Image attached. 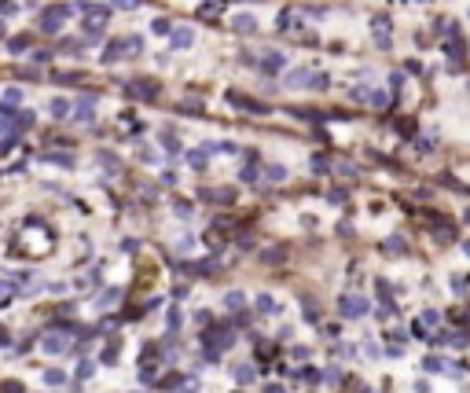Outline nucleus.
<instances>
[{
	"instance_id": "393cba45",
	"label": "nucleus",
	"mask_w": 470,
	"mask_h": 393,
	"mask_svg": "<svg viewBox=\"0 0 470 393\" xmlns=\"http://www.w3.org/2000/svg\"><path fill=\"white\" fill-rule=\"evenodd\" d=\"M235 378H239V382H250V378H254V371H250V368H239V371H235Z\"/></svg>"
},
{
	"instance_id": "6e6552de",
	"label": "nucleus",
	"mask_w": 470,
	"mask_h": 393,
	"mask_svg": "<svg viewBox=\"0 0 470 393\" xmlns=\"http://www.w3.org/2000/svg\"><path fill=\"white\" fill-rule=\"evenodd\" d=\"M169 41H173V48H191V44H195V34H191L188 26H180V30L169 34Z\"/></svg>"
},
{
	"instance_id": "ddd939ff",
	"label": "nucleus",
	"mask_w": 470,
	"mask_h": 393,
	"mask_svg": "<svg viewBox=\"0 0 470 393\" xmlns=\"http://www.w3.org/2000/svg\"><path fill=\"white\" fill-rule=\"evenodd\" d=\"M125 48H129V44H118V41H110V44H107V48H103V63H114V59H118V55H122V51H125Z\"/></svg>"
},
{
	"instance_id": "b1692460",
	"label": "nucleus",
	"mask_w": 470,
	"mask_h": 393,
	"mask_svg": "<svg viewBox=\"0 0 470 393\" xmlns=\"http://www.w3.org/2000/svg\"><path fill=\"white\" fill-rule=\"evenodd\" d=\"M151 30H155V34H165V30H169V22H165V18H155V22H151Z\"/></svg>"
},
{
	"instance_id": "4468645a",
	"label": "nucleus",
	"mask_w": 470,
	"mask_h": 393,
	"mask_svg": "<svg viewBox=\"0 0 470 393\" xmlns=\"http://www.w3.org/2000/svg\"><path fill=\"white\" fill-rule=\"evenodd\" d=\"M48 110H52V118H59V121H63V118L70 114V103H66V100H52Z\"/></svg>"
},
{
	"instance_id": "9b49d317",
	"label": "nucleus",
	"mask_w": 470,
	"mask_h": 393,
	"mask_svg": "<svg viewBox=\"0 0 470 393\" xmlns=\"http://www.w3.org/2000/svg\"><path fill=\"white\" fill-rule=\"evenodd\" d=\"M0 103H4V107H18V103H22V88H4V92H0Z\"/></svg>"
},
{
	"instance_id": "f03ea898",
	"label": "nucleus",
	"mask_w": 470,
	"mask_h": 393,
	"mask_svg": "<svg viewBox=\"0 0 470 393\" xmlns=\"http://www.w3.org/2000/svg\"><path fill=\"white\" fill-rule=\"evenodd\" d=\"M316 81V74L309 67H297V70H290L287 77H283V85H287V88H305V85H313Z\"/></svg>"
},
{
	"instance_id": "bb28decb",
	"label": "nucleus",
	"mask_w": 470,
	"mask_h": 393,
	"mask_svg": "<svg viewBox=\"0 0 470 393\" xmlns=\"http://www.w3.org/2000/svg\"><path fill=\"white\" fill-rule=\"evenodd\" d=\"M389 85H393V92H400V85H404V74H393V77H389Z\"/></svg>"
},
{
	"instance_id": "f257e3e1",
	"label": "nucleus",
	"mask_w": 470,
	"mask_h": 393,
	"mask_svg": "<svg viewBox=\"0 0 470 393\" xmlns=\"http://www.w3.org/2000/svg\"><path fill=\"white\" fill-rule=\"evenodd\" d=\"M70 4H52V8H44V15H41V30L44 34H59L63 30V22L70 18Z\"/></svg>"
},
{
	"instance_id": "aec40b11",
	"label": "nucleus",
	"mask_w": 470,
	"mask_h": 393,
	"mask_svg": "<svg viewBox=\"0 0 470 393\" xmlns=\"http://www.w3.org/2000/svg\"><path fill=\"white\" fill-rule=\"evenodd\" d=\"M224 305H228V309H239V305H243V294H239V290H231L228 298H224Z\"/></svg>"
},
{
	"instance_id": "4be33fe9",
	"label": "nucleus",
	"mask_w": 470,
	"mask_h": 393,
	"mask_svg": "<svg viewBox=\"0 0 470 393\" xmlns=\"http://www.w3.org/2000/svg\"><path fill=\"white\" fill-rule=\"evenodd\" d=\"M386 250H389V254H400V250H404V243H400V235H393V239H389V243H386Z\"/></svg>"
},
{
	"instance_id": "0eeeda50",
	"label": "nucleus",
	"mask_w": 470,
	"mask_h": 393,
	"mask_svg": "<svg viewBox=\"0 0 470 393\" xmlns=\"http://www.w3.org/2000/svg\"><path fill=\"white\" fill-rule=\"evenodd\" d=\"M129 88H132V96H136V100H155V92H158L155 81H132Z\"/></svg>"
},
{
	"instance_id": "423d86ee",
	"label": "nucleus",
	"mask_w": 470,
	"mask_h": 393,
	"mask_svg": "<svg viewBox=\"0 0 470 393\" xmlns=\"http://www.w3.org/2000/svg\"><path fill=\"white\" fill-rule=\"evenodd\" d=\"M92 107H96V92H81V100H77V121H85V118L92 121Z\"/></svg>"
},
{
	"instance_id": "f3484780",
	"label": "nucleus",
	"mask_w": 470,
	"mask_h": 393,
	"mask_svg": "<svg viewBox=\"0 0 470 393\" xmlns=\"http://www.w3.org/2000/svg\"><path fill=\"white\" fill-rule=\"evenodd\" d=\"M422 368H426V371H445V360H441V357H426V360H422Z\"/></svg>"
},
{
	"instance_id": "7ed1b4c3",
	"label": "nucleus",
	"mask_w": 470,
	"mask_h": 393,
	"mask_svg": "<svg viewBox=\"0 0 470 393\" xmlns=\"http://www.w3.org/2000/svg\"><path fill=\"white\" fill-rule=\"evenodd\" d=\"M338 309H342V316H364V312H367V301L356 298V294H346V298L338 301Z\"/></svg>"
},
{
	"instance_id": "f8f14e48",
	"label": "nucleus",
	"mask_w": 470,
	"mask_h": 393,
	"mask_svg": "<svg viewBox=\"0 0 470 393\" xmlns=\"http://www.w3.org/2000/svg\"><path fill=\"white\" fill-rule=\"evenodd\" d=\"M228 103H231V107H243V110H261V103H254V100H243L239 92H228Z\"/></svg>"
},
{
	"instance_id": "39448f33",
	"label": "nucleus",
	"mask_w": 470,
	"mask_h": 393,
	"mask_svg": "<svg viewBox=\"0 0 470 393\" xmlns=\"http://www.w3.org/2000/svg\"><path fill=\"white\" fill-rule=\"evenodd\" d=\"M283 67H287V55H283V51H264L261 55V70L264 74H279Z\"/></svg>"
},
{
	"instance_id": "a878e982",
	"label": "nucleus",
	"mask_w": 470,
	"mask_h": 393,
	"mask_svg": "<svg viewBox=\"0 0 470 393\" xmlns=\"http://www.w3.org/2000/svg\"><path fill=\"white\" fill-rule=\"evenodd\" d=\"M437 320H441V316H437L434 309H426V312H422V324H437Z\"/></svg>"
},
{
	"instance_id": "20e7f679",
	"label": "nucleus",
	"mask_w": 470,
	"mask_h": 393,
	"mask_svg": "<svg viewBox=\"0 0 470 393\" xmlns=\"http://www.w3.org/2000/svg\"><path fill=\"white\" fill-rule=\"evenodd\" d=\"M371 30H375V44H379V48H389V18L386 15H375L371 18Z\"/></svg>"
},
{
	"instance_id": "9d476101",
	"label": "nucleus",
	"mask_w": 470,
	"mask_h": 393,
	"mask_svg": "<svg viewBox=\"0 0 470 393\" xmlns=\"http://www.w3.org/2000/svg\"><path fill=\"white\" fill-rule=\"evenodd\" d=\"M188 162H191L195 169H202V166L209 162V143H202V147H195V151L188 154Z\"/></svg>"
},
{
	"instance_id": "7c9ffc66",
	"label": "nucleus",
	"mask_w": 470,
	"mask_h": 393,
	"mask_svg": "<svg viewBox=\"0 0 470 393\" xmlns=\"http://www.w3.org/2000/svg\"><path fill=\"white\" fill-rule=\"evenodd\" d=\"M0 37H4V22H0Z\"/></svg>"
},
{
	"instance_id": "dca6fc26",
	"label": "nucleus",
	"mask_w": 470,
	"mask_h": 393,
	"mask_svg": "<svg viewBox=\"0 0 470 393\" xmlns=\"http://www.w3.org/2000/svg\"><path fill=\"white\" fill-rule=\"evenodd\" d=\"M217 11H221V0H206V4L198 8V15L206 18V15H217Z\"/></svg>"
},
{
	"instance_id": "412c9836",
	"label": "nucleus",
	"mask_w": 470,
	"mask_h": 393,
	"mask_svg": "<svg viewBox=\"0 0 470 393\" xmlns=\"http://www.w3.org/2000/svg\"><path fill=\"white\" fill-rule=\"evenodd\" d=\"M257 309H261V312H272V309H276V301L268 298V294H261V298H257Z\"/></svg>"
},
{
	"instance_id": "c85d7f7f",
	"label": "nucleus",
	"mask_w": 470,
	"mask_h": 393,
	"mask_svg": "<svg viewBox=\"0 0 470 393\" xmlns=\"http://www.w3.org/2000/svg\"><path fill=\"white\" fill-rule=\"evenodd\" d=\"M463 254H467V257H470V243H463Z\"/></svg>"
},
{
	"instance_id": "5701e85b",
	"label": "nucleus",
	"mask_w": 470,
	"mask_h": 393,
	"mask_svg": "<svg viewBox=\"0 0 470 393\" xmlns=\"http://www.w3.org/2000/svg\"><path fill=\"white\" fill-rule=\"evenodd\" d=\"M26 44H30V37H15V41H8V48H11V51H22Z\"/></svg>"
},
{
	"instance_id": "2eb2a0df",
	"label": "nucleus",
	"mask_w": 470,
	"mask_h": 393,
	"mask_svg": "<svg viewBox=\"0 0 470 393\" xmlns=\"http://www.w3.org/2000/svg\"><path fill=\"white\" fill-rule=\"evenodd\" d=\"M367 103H371V107H386V103H389V96L382 92V88H371V96H367Z\"/></svg>"
},
{
	"instance_id": "2f4dec72",
	"label": "nucleus",
	"mask_w": 470,
	"mask_h": 393,
	"mask_svg": "<svg viewBox=\"0 0 470 393\" xmlns=\"http://www.w3.org/2000/svg\"><path fill=\"white\" fill-rule=\"evenodd\" d=\"M463 217H467V221H470V209H467V213H463Z\"/></svg>"
},
{
	"instance_id": "1a4fd4ad",
	"label": "nucleus",
	"mask_w": 470,
	"mask_h": 393,
	"mask_svg": "<svg viewBox=\"0 0 470 393\" xmlns=\"http://www.w3.org/2000/svg\"><path fill=\"white\" fill-rule=\"evenodd\" d=\"M231 30H235V34H254L257 18L254 15H235V18H231Z\"/></svg>"
},
{
	"instance_id": "6ab92c4d",
	"label": "nucleus",
	"mask_w": 470,
	"mask_h": 393,
	"mask_svg": "<svg viewBox=\"0 0 470 393\" xmlns=\"http://www.w3.org/2000/svg\"><path fill=\"white\" fill-rule=\"evenodd\" d=\"M44 345H48V353H63V349H66V338H55V335H52Z\"/></svg>"
},
{
	"instance_id": "cd10ccee",
	"label": "nucleus",
	"mask_w": 470,
	"mask_h": 393,
	"mask_svg": "<svg viewBox=\"0 0 470 393\" xmlns=\"http://www.w3.org/2000/svg\"><path fill=\"white\" fill-rule=\"evenodd\" d=\"M11 129V118H0V133H8Z\"/></svg>"
},
{
	"instance_id": "c756f323",
	"label": "nucleus",
	"mask_w": 470,
	"mask_h": 393,
	"mask_svg": "<svg viewBox=\"0 0 470 393\" xmlns=\"http://www.w3.org/2000/svg\"><path fill=\"white\" fill-rule=\"evenodd\" d=\"M0 342H8V331H0Z\"/></svg>"
},
{
	"instance_id": "a211bd4d",
	"label": "nucleus",
	"mask_w": 470,
	"mask_h": 393,
	"mask_svg": "<svg viewBox=\"0 0 470 393\" xmlns=\"http://www.w3.org/2000/svg\"><path fill=\"white\" fill-rule=\"evenodd\" d=\"M264 173H268V180H272V184H279L283 176H287V169H283V166H268Z\"/></svg>"
}]
</instances>
